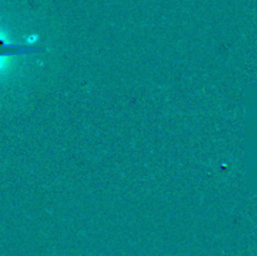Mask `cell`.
Here are the masks:
<instances>
[{
  "mask_svg": "<svg viewBox=\"0 0 257 256\" xmlns=\"http://www.w3.org/2000/svg\"><path fill=\"white\" fill-rule=\"evenodd\" d=\"M22 50H24V48H17V45L9 44V43L5 42L3 38H0V59H3V58L5 57H9V55L18 54V53H20Z\"/></svg>",
  "mask_w": 257,
  "mask_h": 256,
  "instance_id": "6da1fadb",
  "label": "cell"
}]
</instances>
